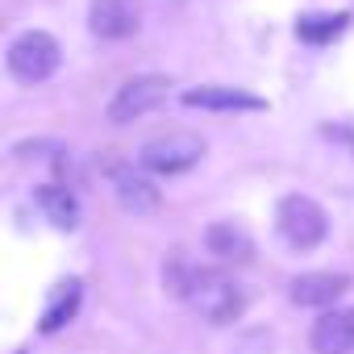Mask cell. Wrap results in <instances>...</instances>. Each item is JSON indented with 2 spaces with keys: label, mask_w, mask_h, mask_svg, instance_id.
<instances>
[{
  "label": "cell",
  "mask_w": 354,
  "mask_h": 354,
  "mask_svg": "<svg viewBox=\"0 0 354 354\" xmlns=\"http://www.w3.org/2000/svg\"><path fill=\"white\" fill-rule=\"evenodd\" d=\"M275 230H279V238L292 250H317L325 242V234H329V217H325V209L313 196L292 192L275 209Z\"/></svg>",
  "instance_id": "7a4b0ae2"
},
{
  "label": "cell",
  "mask_w": 354,
  "mask_h": 354,
  "mask_svg": "<svg viewBox=\"0 0 354 354\" xmlns=\"http://www.w3.org/2000/svg\"><path fill=\"white\" fill-rule=\"evenodd\" d=\"M167 75H133L117 88V96L109 100V121L113 125H129L146 113H154L162 100H167Z\"/></svg>",
  "instance_id": "5b68a950"
},
{
  "label": "cell",
  "mask_w": 354,
  "mask_h": 354,
  "mask_svg": "<svg viewBox=\"0 0 354 354\" xmlns=\"http://www.w3.org/2000/svg\"><path fill=\"white\" fill-rule=\"evenodd\" d=\"M201 158H205V142L196 133H184V129L162 133V138H150L142 146V154H138V162L146 171H154V175H184Z\"/></svg>",
  "instance_id": "277c9868"
},
{
  "label": "cell",
  "mask_w": 354,
  "mask_h": 354,
  "mask_svg": "<svg viewBox=\"0 0 354 354\" xmlns=\"http://www.w3.org/2000/svg\"><path fill=\"white\" fill-rule=\"evenodd\" d=\"M346 288H350V279L342 271H308V275H296L288 283V296L300 308H329Z\"/></svg>",
  "instance_id": "9c48e42d"
},
{
  "label": "cell",
  "mask_w": 354,
  "mask_h": 354,
  "mask_svg": "<svg viewBox=\"0 0 354 354\" xmlns=\"http://www.w3.org/2000/svg\"><path fill=\"white\" fill-rule=\"evenodd\" d=\"M313 354H354V308H325L308 333Z\"/></svg>",
  "instance_id": "ba28073f"
},
{
  "label": "cell",
  "mask_w": 354,
  "mask_h": 354,
  "mask_svg": "<svg viewBox=\"0 0 354 354\" xmlns=\"http://www.w3.org/2000/svg\"><path fill=\"white\" fill-rule=\"evenodd\" d=\"M205 246H209V254H217L221 263H238V267L254 263V238H250L242 225H234V221H213V225L205 230Z\"/></svg>",
  "instance_id": "30bf717a"
},
{
  "label": "cell",
  "mask_w": 354,
  "mask_h": 354,
  "mask_svg": "<svg viewBox=\"0 0 354 354\" xmlns=\"http://www.w3.org/2000/svg\"><path fill=\"white\" fill-rule=\"evenodd\" d=\"M167 288L180 300H188V308L209 325H234L246 308V292L217 267H180L175 263L167 271Z\"/></svg>",
  "instance_id": "6da1fadb"
},
{
  "label": "cell",
  "mask_w": 354,
  "mask_h": 354,
  "mask_svg": "<svg viewBox=\"0 0 354 354\" xmlns=\"http://www.w3.org/2000/svg\"><path fill=\"white\" fill-rule=\"evenodd\" d=\"M109 184H113L117 205H121L125 213H133V217H150V213L162 205L154 180H146V175H142L138 167H129V162H109Z\"/></svg>",
  "instance_id": "8992f818"
},
{
  "label": "cell",
  "mask_w": 354,
  "mask_h": 354,
  "mask_svg": "<svg viewBox=\"0 0 354 354\" xmlns=\"http://www.w3.org/2000/svg\"><path fill=\"white\" fill-rule=\"evenodd\" d=\"M188 109H209V113H259L267 109L263 96L246 92V88H225V84H205V88H188L180 96Z\"/></svg>",
  "instance_id": "52a82bcc"
},
{
  "label": "cell",
  "mask_w": 354,
  "mask_h": 354,
  "mask_svg": "<svg viewBox=\"0 0 354 354\" xmlns=\"http://www.w3.org/2000/svg\"><path fill=\"white\" fill-rule=\"evenodd\" d=\"M80 300H84V283H80V279H63V283L55 288V296H50V304H46L38 329H42V333H59V329L80 313Z\"/></svg>",
  "instance_id": "4fadbf2b"
},
{
  "label": "cell",
  "mask_w": 354,
  "mask_h": 354,
  "mask_svg": "<svg viewBox=\"0 0 354 354\" xmlns=\"http://www.w3.org/2000/svg\"><path fill=\"white\" fill-rule=\"evenodd\" d=\"M346 26H350V13H304V17L296 21V38L308 42V46H325V42H333Z\"/></svg>",
  "instance_id": "5bb4252c"
},
{
  "label": "cell",
  "mask_w": 354,
  "mask_h": 354,
  "mask_svg": "<svg viewBox=\"0 0 354 354\" xmlns=\"http://www.w3.org/2000/svg\"><path fill=\"white\" fill-rule=\"evenodd\" d=\"M88 30L100 42H117V38H129L138 30V17H133V9L125 5V0H92Z\"/></svg>",
  "instance_id": "8fae6325"
},
{
  "label": "cell",
  "mask_w": 354,
  "mask_h": 354,
  "mask_svg": "<svg viewBox=\"0 0 354 354\" xmlns=\"http://www.w3.org/2000/svg\"><path fill=\"white\" fill-rule=\"evenodd\" d=\"M38 209H42V217L55 225V230H80V201H75V192L67 188V184H42L38 192Z\"/></svg>",
  "instance_id": "7c38bea8"
},
{
  "label": "cell",
  "mask_w": 354,
  "mask_h": 354,
  "mask_svg": "<svg viewBox=\"0 0 354 354\" xmlns=\"http://www.w3.org/2000/svg\"><path fill=\"white\" fill-rule=\"evenodd\" d=\"M59 59H63L59 42H55L50 34H42V30L17 34L13 46H9V55H5L9 75H13L17 84H46V80L59 71Z\"/></svg>",
  "instance_id": "3957f363"
}]
</instances>
